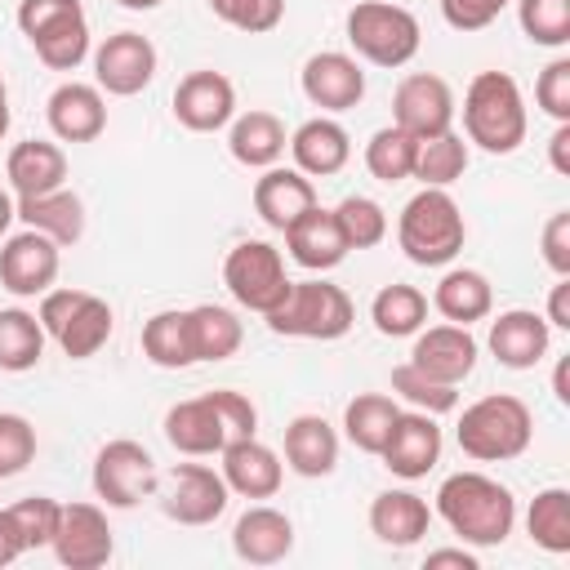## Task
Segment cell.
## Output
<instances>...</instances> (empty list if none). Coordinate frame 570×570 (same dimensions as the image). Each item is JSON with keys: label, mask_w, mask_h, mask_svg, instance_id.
<instances>
[{"label": "cell", "mask_w": 570, "mask_h": 570, "mask_svg": "<svg viewBox=\"0 0 570 570\" xmlns=\"http://www.w3.org/2000/svg\"><path fill=\"white\" fill-rule=\"evenodd\" d=\"M436 517L472 548H499L517 525V499L485 472H454L436 490Z\"/></svg>", "instance_id": "obj_1"}, {"label": "cell", "mask_w": 570, "mask_h": 570, "mask_svg": "<svg viewBox=\"0 0 570 570\" xmlns=\"http://www.w3.org/2000/svg\"><path fill=\"white\" fill-rule=\"evenodd\" d=\"M525 98L508 71H476L463 94V134L490 156H508L525 142Z\"/></svg>", "instance_id": "obj_2"}, {"label": "cell", "mask_w": 570, "mask_h": 570, "mask_svg": "<svg viewBox=\"0 0 570 570\" xmlns=\"http://www.w3.org/2000/svg\"><path fill=\"white\" fill-rule=\"evenodd\" d=\"M530 436H534V414L512 392H490L472 401L459 414V432H454L459 450L476 463H508L530 450Z\"/></svg>", "instance_id": "obj_3"}, {"label": "cell", "mask_w": 570, "mask_h": 570, "mask_svg": "<svg viewBox=\"0 0 570 570\" xmlns=\"http://www.w3.org/2000/svg\"><path fill=\"white\" fill-rule=\"evenodd\" d=\"M396 240H401L405 258L419 267L454 263L463 240H468V223H463L459 200L445 187H423L419 196L405 200V209L396 218Z\"/></svg>", "instance_id": "obj_4"}, {"label": "cell", "mask_w": 570, "mask_h": 570, "mask_svg": "<svg viewBox=\"0 0 570 570\" xmlns=\"http://www.w3.org/2000/svg\"><path fill=\"white\" fill-rule=\"evenodd\" d=\"M272 334H285V338H316V343H330V338H343L356 321V307L347 298L343 285L334 281H289L285 298L263 316Z\"/></svg>", "instance_id": "obj_5"}, {"label": "cell", "mask_w": 570, "mask_h": 570, "mask_svg": "<svg viewBox=\"0 0 570 570\" xmlns=\"http://www.w3.org/2000/svg\"><path fill=\"white\" fill-rule=\"evenodd\" d=\"M36 316H40L45 334H49L71 361L98 356V352L107 347V338H111V325H116L107 298H98V294H89V289H45Z\"/></svg>", "instance_id": "obj_6"}, {"label": "cell", "mask_w": 570, "mask_h": 570, "mask_svg": "<svg viewBox=\"0 0 570 570\" xmlns=\"http://www.w3.org/2000/svg\"><path fill=\"white\" fill-rule=\"evenodd\" d=\"M347 45L356 49V58L374 62V67H405L419 45H423V31H419V18L392 0H361L347 9Z\"/></svg>", "instance_id": "obj_7"}, {"label": "cell", "mask_w": 570, "mask_h": 570, "mask_svg": "<svg viewBox=\"0 0 570 570\" xmlns=\"http://www.w3.org/2000/svg\"><path fill=\"white\" fill-rule=\"evenodd\" d=\"M223 285H227V294L240 307L267 316L285 298V289H289L281 249L272 240H240V245H232V254L223 258Z\"/></svg>", "instance_id": "obj_8"}, {"label": "cell", "mask_w": 570, "mask_h": 570, "mask_svg": "<svg viewBox=\"0 0 570 570\" xmlns=\"http://www.w3.org/2000/svg\"><path fill=\"white\" fill-rule=\"evenodd\" d=\"M156 485H160V472H156V459L147 454V445L120 436L94 454V494L107 508H134L147 494H156Z\"/></svg>", "instance_id": "obj_9"}, {"label": "cell", "mask_w": 570, "mask_h": 570, "mask_svg": "<svg viewBox=\"0 0 570 570\" xmlns=\"http://www.w3.org/2000/svg\"><path fill=\"white\" fill-rule=\"evenodd\" d=\"M392 125L419 142L454 129V89L432 71L405 76L392 94Z\"/></svg>", "instance_id": "obj_10"}, {"label": "cell", "mask_w": 570, "mask_h": 570, "mask_svg": "<svg viewBox=\"0 0 570 570\" xmlns=\"http://www.w3.org/2000/svg\"><path fill=\"white\" fill-rule=\"evenodd\" d=\"M227 481L223 472H214L209 463H178L169 476H165V517L178 521V525H209L227 512Z\"/></svg>", "instance_id": "obj_11"}, {"label": "cell", "mask_w": 570, "mask_h": 570, "mask_svg": "<svg viewBox=\"0 0 570 570\" xmlns=\"http://www.w3.org/2000/svg\"><path fill=\"white\" fill-rule=\"evenodd\" d=\"M58 249H62V245L49 240V236L36 232V227L9 236L4 249H0V285H4L9 294H18V298H36V294L53 289L58 267H62V254H58Z\"/></svg>", "instance_id": "obj_12"}, {"label": "cell", "mask_w": 570, "mask_h": 570, "mask_svg": "<svg viewBox=\"0 0 570 570\" xmlns=\"http://www.w3.org/2000/svg\"><path fill=\"white\" fill-rule=\"evenodd\" d=\"M151 76H156V45L138 31H116L94 49V85L116 98L142 94Z\"/></svg>", "instance_id": "obj_13"}, {"label": "cell", "mask_w": 570, "mask_h": 570, "mask_svg": "<svg viewBox=\"0 0 570 570\" xmlns=\"http://www.w3.org/2000/svg\"><path fill=\"white\" fill-rule=\"evenodd\" d=\"M49 548L67 570H98L111 561L116 539H111V525L98 503H62L58 534Z\"/></svg>", "instance_id": "obj_14"}, {"label": "cell", "mask_w": 570, "mask_h": 570, "mask_svg": "<svg viewBox=\"0 0 570 570\" xmlns=\"http://www.w3.org/2000/svg\"><path fill=\"white\" fill-rule=\"evenodd\" d=\"M174 116L183 129L191 134H214V129H227L232 116H236V85L223 76V71H187L174 89Z\"/></svg>", "instance_id": "obj_15"}, {"label": "cell", "mask_w": 570, "mask_h": 570, "mask_svg": "<svg viewBox=\"0 0 570 570\" xmlns=\"http://www.w3.org/2000/svg\"><path fill=\"white\" fill-rule=\"evenodd\" d=\"M383 468L392 476H405V481H419L436 468L441 459V428H436V414H423V410H401L383 450H379Z\"/></svg>", "instance_id": "obj_16"}, {"label": "cell", "mask_w": 570, "mask_h": 570, "mask_svg": "<svg viewBox=\"0 0 570 570\" xmlns=\"http://www.w3.org/2000/svg\"><path fill=\"white\" fill-rule=\"evenodd\" d=\"M303 94L312 107L321 111H352L361 98H365V71L352 53H338V49H321L303 62V76H298Z\"/></svg>", "instance_id": "obj_17"}, {"label": "cell", "mask_w": 570, "mask_h": 570, "mask_svg": "<svg viewBox=\"0 0 570 570\" xmlns=\"http://www.w3.org/2000/svg\"><path fill=\"white\" fill-rule=\"evenodd\" d=\"M410 365H419L428 379L459 387L476 370V338L468 325H423L410 347Z\"/></svg>", "instance_id": "obj_18"}, {"label": "cell", "mask_w": 570, "mask_h": 570, "mask_svg": "<svg viewBox=\"0 0 570 570\" xmlns=\"http://www.w3.org/2000/svg\"><path fill=\"white\" fill-rule=\"evenodd\" d=\"M485 343H490L499 365L534 370L548 356V347H552V325L539 312H530V307H512V312H499L490 321V338Z\"/></svg>", "instance_id": "obj_19"}, {"label": "cell", "mask_w": 570, "mask_h": 570, "mask_svg": "<svg viewBox=\"0 0 570 570\" xmlns=\"http://www.w3.org/2000/svg\"><path fill=\"white\" fill-rule=\"evenodd\" d=\"M45 116H49L53 138H62V142H94V138L107 129L102 89H98V85H85V80H62V85L49 94Z\"/></svg>", "instance_id": "obj_20"}, {"label": "cell", "mask_w": 570, "mask_h": 570, "mask_svg": "<svg viewBox=\"0 0 570 570\" xmlns=\"http://www.w3.org/2000/svg\"><path fill=\"white\" fill-rule=\"evenodd\" d=\"M218 454H223V468L218 472H223V481H227L232 494H240V499H272L281 490V476H285L281 454L272 445H263L258 436L227 441Z\"/></svg>", "instance_id": "obj_21"}, {"label": "cell", "mask_w": 570, "mask_h": 570, "mask_svg": "<svg viewBox=\"0 0 570 570\" xmlns=\"http://www.w3.org/2000/svg\"><path fill=\"white\" fill-rule=\"evenodd\" d=\"M232 552L249 566H276L294 552V521L281 508L254 503L232 525Z\"/></svg>", "instance_id": "obj_22"}, {"label": "cell", "mask_w": 570, "mask_h": 570, "mask_svg": "<svg viewBox=\"0 0 570 570\" xmlns=\"http://www.w3.org/2000/svg\"><path fill=\"white\" fill-rule=\"evenodd\" d=\"M165 441H169L178 454L205 459V454H218V450L232 441V432H227V423H223L214 396L205 392V396H191V401L169 405V414H165Z\"/></svg>", "instance_id": "obj_23"}, {"label": "cell", "mask_w": 570, "mask_h": 570, "mask_svg": "<svg viewBox=\"0 0 570 570\" xmlns=\"http://www.w3.org/2000/svg\"><path fill=\"white\" fill-rule=\"evenodd\" d=\"M285 249L307 272H330L352 254L343 232H338V223H334V209H321V205H312L303 218H294L285 227Z\"/></svg>", "instance_id": "obj_24"}, {"label": "cell", "mask_w": 570, "mask_h": 570, "mask_svg": "<svg viewBox=\"0 0 570 570\" xmlns=\"http://www.w3.org/2000/svg\"><path fill=\"white\" fill-rule=\"evenodd\" d=\"M289 156H294V169H303L307 178H330L352 160V138L338 120L312 116L289 134Z\"/></svg>", "instance_id": "obj_25"}, {"label": "cell", "mask_w": 570, "mask_h": 570, "mask_svg": "<svg viewBox=\"0 0 570 570\" xmlns=\"http://www.w3.org/2000/svg\"><path fill=\"white\" fill-rule=\"evenodd\" d=\"M316 205V187L303 169H281L267 165L263 178L254 183V209L272 232H285L294 218H303Z\"/></svg>", "instance_id": "obj_26"}, {"label": "cell", "mask_w": 570, "mask_h": 570, "mask_svg": "<svg viewBox=\"0 0 570 570\" xmlns=\"http://www.w3.org/2000/svg\"><path fill=\"white\" fill-rule=\"evenodd\" d=\"M432 525V508L414 490H383L370 503V530L387 548H414Z\"/></svg>", "instance_id": "obj_27"}, {"label": "cell", "mask_w": 570, "mask_h": 570, "mask_svg": "<svg viewBox=\"0 0 570 570\" xmlns=\"http://www.w3.org/2000/svg\"><path fill=\"white\" fill-rule=\"evenodd\" d=\"M285 463L298 476H330L338 468V432L321 414H298L285 428Z\"/></svg>", "instance_id": "obj_28"}, {"label": "cell", "mask_w": 570, "mask_h": 570, "mask_svg": "<svg viewBox=\"0 0 570 570\" xmlns=\"http://www.w3.org/2000/svg\"><path fill=\"white\" fill-rule=\"evenodd\" d=\"M4 178L13 187V196H40V191H53L67 183V156L58 142H45V138H27L9 151L4 160Z\"/></svg>", "instance_id": "obj_29"}, {"label": "cell", "mask_w": 570, "mask_h": 570, "mask_svg": "<svg viewBox=\"0 0 570 570\" xmlns=\"http://www.w3.org/2000/svg\"><path fill=\"white\" fill-rule=\"evenodd\" d=\"M18 218L36 232H45L49 240L58 245H76L85 236V200L67 187H53V191H40V196H18Z\"/></svg>", "instance_id": "obj_30"}, {"label": "cell", "mask_w": 570, "mask_h": 570, "mask_svg": "<svg viewBox=\"0 0 570 570\" xmlns=\"http://www.w3.org/2000/svg\"><path fill=\"white\" fill-rule=\"evenodd\" d=\"M285 142H289L285 138V125L272 111H245V116H232V125H227V151L245 169L276 165L281 151H285Z\"/></svg>", "instance_id": "obj_31"}, {"label": "cell", "mask_w": 570, "mask_h": 570, "mask_svg": "<svg viewBox=\"0 0 570 570\" xmlns=\"http://www.w3.org/2000/svg\"><path fill=\"white\" fill-rule=\"evenodd\" d=\"M432 307L450 321V325H472V321H485L490 307H494V289L490 281L476 272V267H450L436 289H432Z\"/></svg>", "instance_id": "obj_32"}, {"label": "cell", "mask_w": 570, "mask_h": 570, "mask_svg": "<svg viewBox=\"0 0 570 570\" xmlns=\"http://www.w3.org/2000/svg\"><path fill=\"white\" fill-rule=\"evenodd\" d=\"M370 321L387 338H410V334H419L428 325V294L414 289V285H405V281H392V285H383L374 294Z\"/></svg>", "instance_id": "obj_33"}, {"label": "cell", "mask_w": 570, "mask_h": 570, "mask_svg": "<svg viewBox=\"0 0 570 570\" xmlns=\"http://www.w3.org/2000/svg\"><path fill=\"white\" fill-rule=\"evenodd\" d=\"M187 330H191V352L196 361H227L236 356L245 330L236 321L232 307H218V303H196L187 307Z\"/></svg>", "instance_id": "obj_34"}, {"label": "cell", "mask_w": 570, "mask_h": 570, "mask_svg": "<svg viewBox=\"0 0 570 570\" xmlns=\"http://www.w3.org/2000/svg\"><path fill=\"white\" fill-rule=\"evenodd\" d=\"M142 356L151 365H160V370H187V365H196L187 312L169 307V312L147 316V325H142Z\"/></svg>", "instance_id": "obj_35"}, {"label": "cell", "mask_w": 570, "mask_h": 570, "mask_svg": "<svg viewBox=\"0 0 570 570\" xmlns=\"http://www.w3.org/2000/svg\"><path fill=\"white\" fill-rule=\"evenodd\" d=\"M396 414H401V405H396L392 396H383V392H361V396H352L347 410H343V432H347V441H352L356 450L379 454L383 441H387V432H392V423H396Z\"/></svg>", "instance_id": "obj_36"}, {"label": "cell", "mask_w": 570, "mask_h": 570, "mask_svg": "<svg viewBox=\"0 0 570 570\" xmlns=\"http://www.w3.org/2000/svg\"><path fill=\"white\" fill-rule=\"evenodd\" d=\"M45 325L40 316L22 312V307H4L0 312V370L9 374H22V370H36L40 356H45Z\"/></svg>", "instance_id": "obj_37"}, {"label": "cell", "mask_w": 570, "mask_h": 570, "mask_svg": "<svg viewBox=\"0 0 570 570\" xmlns=\"http://www.w3.org/2000/svg\"><path fill=\"white\" fill-rule=\"evenodd\" d=\"M525 530L543 552H552V557L570 552V490H561V485L539 490L525 512Z\"/></svg>", "instance_id": "obj_38"}, {"label": "cell", "mask_w": 570, "mask_h": 570, "mask_svg": "<svg viewBox=\"0 0 570 570\" xmlns=\"http://www.w3.org/2000/svg\"><path fill=\"white\" fill-rule=\"evenodd\" d=\"M463 169H468V142H463V134L445 129V134L419 142L410 178H419L423 187H450V183L463 178Z\"/></svg>", "instance_id": "obj_39"}, {"label": "cell", "mask_w": 570, "mask_h": 570, "mask_svg": "<svg viewBox=\"0 0 570 570\" xmlns=\"http://www.w3.org/2000/svg\"><path fill=\"white\" fill-rule=\"evenodd\" d=\"M414 156H419V138H410L396 125L374 129L370 142H365V169L379 183H405L414 174Z\"/></svg>", "instance_id": "obj_40"}, {"label": "cell", "mask_w": 570, "mask_h": 570, "mask_svg": "<svg viewBox=\"0 0 570 570\" xmlns=\"http://www.w3.org/2000/svg\"><path fill=\"white\" fill-rule=\"evenodd\" d=\"M31 45H36V58H40L45 67H53V71H76V67L89 58V22H85V13L62 18V22H53L49 31H40Z\"/></svg>", "instance_id": "obj_41"}, {"label": "cell", "mask_w": 570, "mask_h": 570, "mask_svg": "<svg viewBox=\"0 0 570 570\" xmlns=\"http://www.w3.org/2000/svg\"><path fill=\"white\" fill-rule=\"evenodd\" d=\"M334 223L347 240V249H374L383 236H387V214L379 200L370 196H343L334 205Z\"/></svg>", "instance_id": "obj_42"}, {"label": "cell", "mask_w": 570, "mask_h": 570, "mask_svg": "<svg viewBox=\"0 0 570 570\" xmlns=\"http://www.w3.org/2000/svg\"><path fill=\"white\" fill-rule=\"evenodd\" d=\"M392 396H401L405 405H414V410H423V414H450V410L459 405V387L428 379V374H423L419 365H410V361L392 370Z\"/></svg>", "instance_id": "obj_43"}, {"label": "cell", "mask_w": 570, "mask_h": 570, "mask_svg": "<svg viewBox=\"0 0 570 570\" xmlns=\"http://www.w3.org/2000/svg\"><path fill=\"white\" fill-rule=\"evenodd\" d=\"M517 22L543 49L570 45V0H517Z\"/></svg>", "instance_id": "obj_44"}, {"label": "cell", "mask_w": 570, "mask_h": 570, "mask_svg": "<svg viewBox=\"0 0 570 570\" xmlns=\"http://www.w3.org/2000/svg\"><path fill=\"white\" fill-rule=\"evenodd\" d=\"M9 517H13V525H18V534H22L27 552H31V548H49V543H53L62 503L49 499V494H27V499L9 503Z\"/></svg>", "instance_id": "obj_45"}, {"label": "cell", "mask_w": 570, "mask_h": 570, "mask_svg": "<svg viewBox=\"0 0 570 570\" xmlns=\"http://www.w3.org/2000/svg\"><path fill=\"white\" fill-rule=\"evenodd\" d=\"M209 9H214V18H223L227 27H236L245 36H267L285 18V0H209Z\"/></svg>", "instance_id": "obj_46"}, {"label": "cell", "mask_w": 570, "mask_h": 570, "mask_svg": "<svg viewBox=\"0 0 570 570\" xmlns=\"http://www.w3.org/2000/svg\"><path fill=\"white\" fill-rule=\"evenodd\" d=\"M36 459V428L22 414H0V481L18 476Z\"/></svg>", "instance_id": "obj_47"}, {"label": "cell", "mask_w": 570, "mask_h": 570, "mask_svg": "<svg viewBox=\"0 0 570 570\" xmlns=\"http://www.w3.org/2000/svg\"><path fill=\"white\" fill-rule=\"evenodd\" d=\"M534 102L552 120H570V58H552L534 80Z\"/></svg>", "instance_id": "obj_48"}, {"label": "cell", "mask_w": 570, "mask_h": 570, "mask_svg": "<svg viewBox=\"0 0 570 570\" xmlns=\"http://www.w3.org/2000/svg\"><path fill=\"white\" fill-rule=\"evenodd\" d=\"M76 13H85L80 0H22V4H18V31H22L27 40H36L40 31H49L53 22L76 18Z\"/></svg>", "instance_id": "obj_49"}, {"label": "cell", "mask_w": 570, "mask_h": 570, "mask_svg": "<svg viewBox=\"0 0 570 570\" xmlns=\"http://www.w3.org/2000/svg\"><path fill=\"white\" fill-rule=\"evenodd\" d=\"M512 0H441V18L454 27V31H481L490 27Z\"/></svg>", "instance_id": "obj_50"}, {"label": "cell", "mask_w": 570, "mask_h": 570, "mask_svg": "<svg viewBox=\"0 0 570 570\" xmlns=\"http://www.w3.org/2000/svg\"><path fill=\"white\" fill-rule=\"evenodd\" d=\"M543 263L557 276H570V209H557L543 223Z\"/></svg>", "instance_id": "obj_51"}, {"label": "cell", "mask_w": 570, "mask_h": 570, "mask_svg": "<svg viewBox=\"0 0 570 570\" xmlns=\"http://www.w3.org/2000/svg\"><path fill=\"white\" fill-rule=\"evenodd\" d=\"M543 321H548L552 330H570V276H561V281L552 285V294H548V312H543Z\"/></svg>", "instance_id": "obj_52"}, {"label": "cell", "mask_w": 570, "mask_h": 570, "mask_svg": "<svg viewBox=\"0 0 570 570\" xmlns=\"http://www.w3.org/2000/svg\"><path fill=\"white\" fill-rule=\"evenodd\" d=\"M548 160H552L557 174L570 178V120H557V129L548 138Z\"/></svg>", "instance_id": "obj_53"}, {"label": "cell", "mask_w": 570, "mask_h": 570, "mask_svg": "<svg viewBox=\"0 0 570 570\" xmlns=\"http://www.w3.org/2000/svg\"><path fill=\"white\" fill-rule=\"evenodd\" d=\"M22 552H27V543H22V534H18L13 517H9V508H0V566L18 561Z\"/></svg>", "instance_id": "obj_54"}, {"label": "cell", "mask_w": 570, "mask_h": 570, "mask_svg": "<svg viewBox=\"0 0 570 570\" xmlns=\"http://www.w3.org/2000/svg\"><path fill=\"white\" fill-rule=\"evenodd\" d=\"M436 566H454V570H476V557H472L468 548H436V552H428V570H436Z\"/></svg>", "instance_id": "obj_55"}, {"label": "cell", "mask_w": 570, "mask_h": 570, "mask_svg": "<svg viewBox=\"0 0 570 570\" xmlns=\"http://www.w3.org/2000/svg\"><path fill=\"white\" fill-rule=\"evenodd\" d=\"M566 374H570V365L561 361V365H557V374H552V392H557V401H561V405H570V383H566Z\"/></svg>", "instance_id": "obj_56"}, {"label": "cell", "mask_w": 570, "mask_h": 570, "mask_svg": "<svg viewBox=\"0 0 570 570\" xmlns=\"http://www.w3.org/2000/svg\"><path fill=\"white\" fill-rule=\"evenodd\" d=\"M13 218H18V205H13V196L0 187V236L9 232V223H13Z\"/></svg>", "instance_id": "obj_57"}, {"label": "cell", "mask_w": 570, "mask_h": 570, "mask_svg": "<svg viewBox=\"0 0 570 570\" xmlns=\"http://www.w3.org/2000/svg\"><path fill=\"white\" fill-rule=\"evenodd\" d=\"M9 134V89H4V76H0V138Z\"/></svg>", "instance_id": "obj_58"}, {"label": "cell", "mask_w": 570, "mask_h": 570, "mask_svg": "<svg viewBox=\"0 0 570 570\" xmlns=\"http://www.w3.org/2000/svg\"><path fill=\"white\" fill-rule=\"evenodd\" d=\"M120 9H156V4H165V0H116Z\"/></svg>", "instance_id": "obj_59"}]
</instances>
